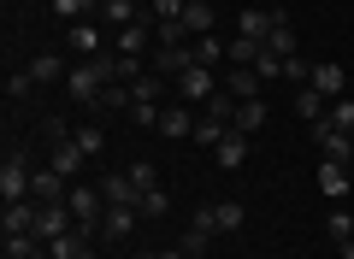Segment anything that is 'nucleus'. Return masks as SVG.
<instances>
[{
    "instance_id": "6e6552de",
    "label": "nucleus",
    "mask_w": 354,
    "mask_h": 259,
    "mask_svg": "<svg viewBox=\"0 0 354 259\" xmlns=\"http://www.w3.org/2000/svg\"><path fill=\"white\" fill-rule=\"evenodd\" d=\"M189 65H195V41H183V48H160V53H153V71H160L165 83H177Z\"/></svg>"
},
{
    "instance_id": "7ed1b4c3",
    "label": "nucleus",
    "mask_w": 354,
    "mask_h": 259,
    "mask_svg": "<svg viewBox=\"0 0 354 259\" xmlns=\"http://www.w3.org/2000/svg\"><path fill=\"white\" fill-rule=\"evenodd\" d=\"M218 88H225V77H218L213 65H189V71L177 77V100H183V106H207Z\"/></svg>"
},
{
    "instance_id": "f3484780",
    "label": "nucleus",
    "mask_w": 354,
    "mask_h": 259,
    "mask_svg": "<svg viewBox=\"0 0 354 259\" xmlns=\"http://www.w3.org/2000/svg\"><path fill=\"white\" fill-rule=\"evenodd\" d=\"M272 24H278V12H260V6H242V18H236V36H254V41H266V36H272Z\"/></svg>"
},
{
    "instance_id": "a878e982",
    "label": "nucleus",
    "mask_w": 354,
    "mask_h": 259,
    "mask_svg": "<svg viewBox=\"0 0 354 259\" xmlns=\"http://www.w3.org/2000/svg\"><path fill=\"white\" fill-rule=\"evenodd\" d=\"M230 41H218V36H195V65H213V71H218V65H230Z\"/></svg>"
},
{
    "instance_id": "4c0bfd02",
    "label": "nucleus",
    "mask_w": 354,
    "mask_h": 259,
    "mask_svg": "<svg viewBox=\"0 0 354 259\" xmlns=\"http://www.w3.org/2000/svg\"><path fill=\"white\" fill-rule=\"evenodd\" d=\"M30 88H36V77H30V71H12V77H6V100H24Z\"/></svg>"
},
{
    "instance_id": "7c9ffc66",
    "label": "nucleus",
    "mask_w": 354,
    "mask_h": 259,
    "mask_svg": "<svg viewBox=\"0 0 354 259\" xmlns=\"http://www.w3.org/2000/svg\"><path fill=\"white\" fill-rule=\"evenodd\" d=\"M283 83L307 88V83H313V59H301V53H290V59H283Z\"/></svg>"
},
{
    "instance_id": "423d86ee",
    "label": "nucleus",
    "mask_w": 354,
    "mask_h": 259,
    "mask_svg": "<svg viewBox=\"0 0 354 259\" xmlns=\"http://www.w3.org/2000/svg\"><path fill=\"white\" fill-rule=\"evenodd\" d=\"M195 118H201V112L183 106V100H177V106H160V130H153V136H165V142H189V136H195Z\"/></svg>"
},
{
    "instance_id": "6ab92c4d",
    "label": "nucleus",
    "mask_w": 354,
    "mask_h": 259,
    "mask_svg": "<svg viewBox=\"0 0 354 259\" xmlns=\"http://www.w3.org/2000/svg\"><path fill=\"white\" fill-rule=\"evenodd\" d=\"M225 88H230V95H236V100H254V95H260V77H254V65H230V71H225Z\"/></svg>"
},
{
    "instance_id": "f03ea898",
    "label": "nucleus",
    "mask_w": 354,
    "mask_h": 259,
    "mask_svg": "<svg viewBox=\"0 0 354 259\" xmlns=\"http://www.w3.org/2000/svg\"><path fill=\"white\" fill-rule=\"evenodd\" d=\"M106 88V65L101 59H71V71H65V95L77 100V106H95Z\"/></svg>"
},
{
    "instance_id": "ea45409f",
    "label": "nucleus",
    "mask_w": 354,
    "mask_h": 259,
    "mask_svg": "<svg viewBox=\"0 0 354 259\" xmlns=\"http://www.w3.org/2000/svg\"><path fill=\"white\" fill-rule=\"evenodd\" d=\"M342 259H354V242H342Z\"/></svg>"
},
{
    "instance_id": "0eeeda50",
    "label": "nucleus",
    "mask_w": 354,
    "mask_h": 259,
    "mask_svg": "<svg viewBox=\"0 0 354 259\" xmlns=\"http://www.w3.org/2000/svg\"><path fill=\"white\" fill-rule=\"evenodd\" d=\"M65 48H71L77 59H101V53H106L101 24H88V18H83V24H65Z\"/></svg>"
},
{
    "instance_id": "20e7f679",
    "label": "nucleus",
    "mask_w": 354,
    "mask_h": 259,
    "mask_svg": "<svg viewBox=\"0 0 354 259\" xmlns=\"http://www.w3.org/2000/svg\"><path fill=\"white\" fill-rule=\"evenodd\" d=\"M30 183H36V171L24 165V153H6V165H0V200L12 207V200H30Z\"/></svg>"
},
{
    "instance_id": "c85d7f7f",
    "label": "nucleus",
    "mask_w": 354,
    "mask_h": 259,
    "mask_svg": "<svg viewBox=\"0 0 354 259\" xmlns=\"http://www.w3.org/2000/svg\"><path fill=\"white\" fill-rule=\"evenodd\" d=\"M230 65H254V59H260V53H266V41H254V36H230Z\"/></svg>"
},
{
    "instance_id": "e433bc0d",
    "label": "nucleus",
    "mask_w": 354,
    "mask_h": 259,
    "mask_svg": "<svg viewBox=\"0 0 354 259\" xmlns=\"http://www.w3.org/2000/svg\"><path fill=\"white\" fill-rule=\"evenodd\" d=\"M330 124L354 136V100H348V95H342V100H330Z\"/></svg>"
},
{
    "instance_id": "aec40b11",
    "label": "nucleus",
    "mask_w": 354,
    "mask_h": 259,
    "mask_svg": "<svg viewBox=\"0 0 354 259\" xmlns=\"http://www.w3.org/2000/svg\"><path fill=\"white\" fill-rule=\"evenodd\" d=\"M295 112H301L307 124H325L330 118V100L319 95V88H295Z\"/></svg>"
},
{
    "instance_id": "1a4fd4ad",
    "label": "nucleus",
    "mask_w": 354,
    "mask_h": 259,
    "mask_svg": "<svg viewBox=\"0 0 354 259\" xmlns=\"http://www.w3.org/2000/svg\"><path fill=\"white\" fill-rule=\"evenodd\" d=\"M71 195V177H59L48 165V171H36V183H30V200H36V207H53V200H65Z\"/></svg>"
},
{
    "instance_id": "2eb2a0df",
    "label": "nucleus",
    "mask_w": 354,
    "mask_h": 259,
    "mask_svg": "<svg viewBox=\"0 0 354 259\" xmlns=\"http://www.w3.org/2000/svg\"><path fill=\"white\" fill-rule=\"evenodd\" d=\"M307 88H319V95H325V100H342V88H348V77H342V65H313V83H307Z\"/></svg>"
},
{
    "instance_id": "4be33fe9",
    "label": "nucleus",
    "mask_w": 354,
    "mask_h": 259,
    "mask_svg": "<svg viewBox=\"0 0 354 259\" xmlns=\"http://www.w3.org/2000/svg\"><path fill=\"white\" fill-rule=\"evenodd\" d=\"M88 247H95V242H88V236L65 230V236H53V242H48V259H83Z\"/></svg>"
},
{
    "instance_id": "412c9836",
    "label": "nucleus",
    "mask_w": 354,
    "mask_h": 259,
    "mask_svg": "<svg viewBox=\"0 0 354 259\" xmlns=\"http://www.w3.org/2000/svg\"><path fill=\"white\" fill-rule=\"evenodd\" d=\"M130 106H136V95H130V83H106V88H101V100H95L88 112H130Z\"/></svg>"
},
{
    "instance_id": "5701e85b",
    "label": "nucleus",
    "mask_w": 354,
    "mask_h": 259,
    "mask_svg": "<svg viewBox=\"0 0 354 259\" xmlns=\"http://www.w3.org/2000/svg\"><path fill=\"white\" fill-rule=\"evenodd\" d=\"M65 71H71V65H65L59 53H36V59H30V77H36V83H65Z\"/></svg>"
},
{
    "instance_id": "473e14b6",
    "label": "nucleus",
    "mask_w": 354,
    "mask_h": 259,
    "mask_svg": "<svg viewBox=\"0 0 354 259\" xmlns=\"http://www.w3.org/2000/svg\"><path fill=\"white\" fill-rule=\"evenodd\" d=\"M325 230H330V242H354V218H348V207H337V212H330V218H325Z\"/></svg>"
},
{
    "instance_id": "4468645a",
    "label": "nucleus",
    "mask_w": 354,
    "mask_h": 259,
    "mask_svg": "<svg viewBox=\"0 0 354 259\" xmlns=\"http://www.w3.org/2000/svg\"><path fill=\"white\" fill-rule=\"evenodd\" d=\"M148 41H153V18H142V24H130V30H113L118 53H148Z\"/></svg>"
},
{
    "instance_id": "2f4dec72",
    "label": "nucleus",
    "mask_w": 354,
    "mask_h": 259,
    "mask_svg": "<svg viewBox=\"0 0 354 259\" xmlns=\"http://www.w3.org/2000/svg\"><path fill=\"white\" fill-rule=\"evenodd\" d=\"M136 212L142 218H165V212H171V195H165V189H148V195L136 200Z\"/></svg>"
},
{
    "instance_id": "c756f323",
    "label": "nucleus",
    "mask_w": 354,
    "mask_h": 259,
    "mask_svg": "<svg viewBox=\"0 0 354 259\" xmlns=\"http://www.w3.org/2000/svg\"><path fill=\"white\" fill-rule=\"evenodd\" d=\"M95 6H101V0H53V18H65V24H83Z\"/></svg>"
},
{
    "instance_id": "79ce46f5",
    "label": "nucleus",
    "mask_w": 354,
    "mask_h": 259,
    "mask_svg": "<svg viewBox=\"0 0 354 259\" xmlns=\"http://www.w3.org/2000/svg\"><path fill=\"white\" fill-rule=\"evenodd\" d=\"M101 6H106V0H101Z\"/></svg>"
},
{
    "instance_id": "f8f14e48",
    "label": "nucleus",
    "mask_w": 354,
    "mask_h": 259,
    "mask_svg": "<svg viewBox=\"0 0 354 259\" xmlns=\"http://www.w3.org/2000/svg\"><path fill=\"white\" fill-rule=\"evenodd\" d=\"M95 189H101V200H106V207H136V183H130V171H118V177H101V183H95Z\"/></svg>"
},
{
    "instance_id": "dca6fc26",
    "label": "nucleus",
    "mask_w": 354,
    "mask_h": 259,
    "mask_svg": "<svg viewBox=\"0 0 354 259\" xmlns=\"http://www.w3.org/2000/svg\"><path fill=\"white\" fill-rule=\"evenodd\" d=\"M213 24H218L213 0H189V6H183V30H189V36H213Z\"/></svg>"
},
{
    "instance_id": "f704fd0d",
    "label": "nucleus",
    "mask_w": 354,
    "mask_h": 259,
    "mask_svg": "<svg viewBox=\"0 0 354 259\" xmlns=\"http://www.w3.org/2000/svg\"><path fill=\"white\" fill-rule=\"evenodd\" d=\"M183 6H189V0H148V18H153V24H177Z\"/></svg>"
},
{
    "instance_id": "9d476101",
    "label": "nucleus",
    "mask_w": 354,
    "mask_h": 259,
    "mask_svg": "<svg viewBox=\"0 0 354 259\" xmlns=\"http://www.w3.org/2000/svg\"><path fill=\"white\" fill-rule=\"evenodd\" d=\"M65 230H77L71 207H65V200H53V207H41V218H36V236H41V242H53V236H65Z\"/></svg>"
},
{
    "instance_id": "b1692460",
    "label": "nucleus",
    "mask_w": 354,
    "mask_h": 259,
    "mask_svg": "<svg viewBox=\"0 0 354 259\" xmlns=\"http://www.w3.org/2000/svg\"><path fill=\"white\" fill-rule=\"evenodd\" d=\"M266 53H278V59H290V53H295V30H290V12H278V24H272V36H266Z\"/></svg>"
},
{
    "instance_id": "a211bd4d",
    "label": "nucleus",
    "mask_w": 354,
    "mask_h": 259,
    "mask_svg": "<svg viewBox=\"0 0 354 259\" xmlns=\"http://www.w3.org/2000/svg\"><path fill=\"white\" fill-rule=\"evenodd\" d=\"M319 189H325L330 200H348V165H337V160H319Z\"/></svg>"
},
{
    "instance_id": "c9c22d12",
    "label": "nucleus",
    "mask_w": 354,
    "mask_h": 259,
    "mask_svg": "<svg viewBox=\"0 0 354 259\" xmlns=\"http://www.w3.org/2000/svg\"><path fill=\"white\" fill-rule=\"evenodd\" d=\"M130 118H136L142 130H160V100H136V106H130Z\"/></svg>"
},
{
    "instance_id": "bb28decb",
    "label": "nucleus",
    "mask_w": 354,
    "mask_h": 259,
    "mask_svg": "<svg viewBox=\"0 0 354 259\" xmlns=\"http://www.w3.org/2000/svg\"><path fill=\"white\" fill-rule=\"evenodd\" d=\"M260 124H266V100L254 95V100H242V106H236V124H230V130H242V136H254Z\"/></svg>"
},
{
    "instance_id": "9b49d317",
    "label": "nucleus",
    "mask_w": 354,
    "mask_h": 259,
    "mask_svg": "<svg viewBox=\"0 0 354 259\" xmlns=\"http://www.w3.org/2000/svg\"><path fill=\"white\" fill-rule=\"evenodd\" d=\"M213 160H218V171H242V165H248V136H242V130H230V136L213 148Z\"/></svg>"
},
{
    "instance_id": "39448f33",
    "label": "nucleus",
    "mask_w": 354,
    "mask_h": 259,
    "mask_svg": "<svg viewBox=\"0 0 354 259\" xmlns=\"http://www.w3.org/2000/svg\"><path fill=\"white\" fill-rule=\"evenodd\" d=\"M313 142H319V160H337V165H354V136L337 130V124H313Z\"/></svg>"
},
{
    "instance_id": "a19ab883",
    "label": "nucleus",
    "mask_w": 354,
    "mask_h": 259,
    "mask_svg": "<svg viewBox=\"0 0 354 259\" xmlns=\"http://www.w3.org/2000/svg\"><path fill=\"white\" fill-rule=\"evenodd\" d=\"M242 6H248V0H242Z\"/></svg>"
},
{
    "instance_id": "ddd939ff",
    "label": "nucleus",
    "mask_w": 354,
    "mask_h": 259,
    "mask_svg": "<svg viewBox=\"0 0 354 259\" xmlns=\"http://www.w3.org/2000/svg\"><path fill=\"white\" fill-rule=\"evenodd\" d=\"M136 224H142V212H136V207H106V218H101V236H106V242H124V236L136 230Z\"/></svg>"
},
{
    "instance_id": "cd10ccee",
    "label": "nucleus",
    "mask_w": 354,
    "mask_h": 259,
    "mask_svg": "<svg viewBox=\"0 0 354 259\" xmlns=\"http://www.w3.org/2000/svg\"><path fill=\"white\" fill-rule=\"evenodd\" d=\"M225 136H230V124H218V118H207V112H201V118H195V136H189V142H201V148H218Z\"/></svg>"
},
{
    "instance_id": "58836bf2",
    "label": "nucleus",
    "mask_w": 354,
    "mask_h": 259,
    "mask_svg": "<svg viewBox=\"0 0 354 259\" xmlns=\"http://www.w3.org/2000/svg\"><path fill=\"white\" fill-rule=\"evenodd\" d=\"M153 177H160V171H153V165H130V183H136V195H148V189H160V183H153Z\"/></svg>"
},
{
    "instance_id": "393cba45",
    "label": "nucleus",
    "mask_w": 354,
    "mask_h": 259,
    "mask_svg": "<svg viewBox=\"0 0 354 259\" xmlns=\"http://www.w3.org/2000/svg\"><path fill=\"white\" fill-rule=\"evenodd\" d=\"M207 212H213V230H218V236L242 230V218H248V212H242V200H218V207H207Z\"/></svg>"
},
{
    "instance_id": "72a5a7b5",
    "label": "nucleus",
    "mask_w": 354,
    "mask_h": 259,
    "mask_svg": "<svg viewBox=\"0 0 354 259\" xmlns=\"http://www.w3.org/2000/svg\"><path fill=\"white\" fill-rule=\"evenodd\" d=\"M71 136H77V148H83V153H88V160H95V153H101V148H106V130H95V124H77Z\"/></svg>"
},
{
    "instance_id": "f257e3e1",
    "label": "nucleus",
    "mask_w": 354,
    "mask_h": 259,
    "mask_svg": "<svg viewBox=\"0 0 354 259\" xmlns=\"http://www.w3.org/2000/svg\"><path fill=\"white\" fill-rule=\"evenodd\" d=\"M65 207H71V218H77V236H101V218H106V200H101V189H88V183H71V195H65Z\"/></svg>"
}]
</instances>
